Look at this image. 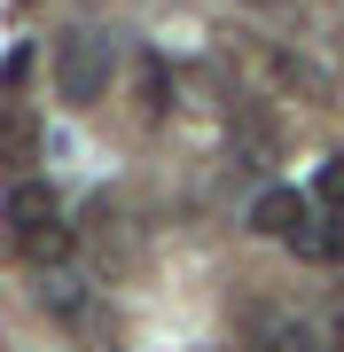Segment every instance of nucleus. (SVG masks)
I'll return each instance as SVG.
<instances>
[{
    "label": "nucleus",
    "mask_w": 344,
    "mask_h": 352,
    "mask_svg": "<svg viewBox=\"0 0 344 352\" xmlns=\"http://www.w3.org/2000/svg\"><path fill=\"white\" fill-rule=\"evenodd\" d=\"M55 94L71 110H87V102L110 94V39L102 32H63V47H55Z\"/></svg>",
    "instance_id": "nucleus-1"
},
{
    "label": "nucleus",
    "mask_w": 344,
    "mask_h": 352,
    "mask_svg": "<svg viewBox=\"0 0 344 352\" xmlns=\"http://www.w3.org/2000/svg\"><path fill=\"white\" fill-rule=\"evenodd\" d=\"M306 212H313V204L297 196V188H266V196L251 204V227H258V235H282V243H297V235H306Z\"/></svg>",
    "instance_id": "nucleus-2"
},
{
    "label": "nucleus",
    "mask_w": 344,
    "mask_h": 352,
    "mask_svg": "<svg viewBox=\"0 0 344 352\" xmlns=\"http://www.w3.org/2000/svg\"><path fill=\"white\" fill-rule=\"evenodd\" d=\"M0 219L16 227V243L39 235V227H55V188H47V180H16L8 204H0Z\"/></svg>",
    "instance_id": "nucleus-3"
},
{
    "label": "nucleus",
    "mask_w": 344,
    "mask_h": 352,
    "mask_svg": "<svg viewBox=\"0 0 344 352\" xmlns=\"http://www.w3.org/2000/svg\"><path fill=\"white\" fill-rule=\"evenodd\" d=\"M32 149H39V126H32L24 110H8V118H0V157H8V164H32Z\"/></svg>",
    "instance_id": "nucleus-4"
},
{
    "label": "nucleus",
    "mask_w": 344,
    "mask_h": 352,
    "mask_svg": "<svg viewBox=\"0 0 344 352\" xmlns=\"http://www.w3.org/2000/svg\"><path fill=\"white\" fill-rule=\"evenodd\" d=\"M258 337H266V352H321V337H313V329H297V321H266Z\"/></svg>",
    "instance_id": "nucleus-5"
},
{
    "label": "nucleus",
    "mask_w": 344,
    "mask_h": 352,
    "mask_svg": "<svg viewBox=\"0 0 344 352\" xmlns=\"http://www.w3.org/2000/svg\"><path fill=\"white\" fill-rule=\"evenodd\" d=\"M313 204H329V219H344V157H329L313 173Z\"/></svg>",
    "instance_id": "nucleus-6"
},
{
    "label": "nucleus",
    "mask_w": 344,
    "mask_h": 352,
    "mask_svg": "<svg viewBox=\"0 0 344 352\" xmlns=\"http://www.w3.org/2000/svg\"><path fill=\"white\" fill-rule=\"evenodd\" d=\"M297 251H306V258H344V219H329L321 235L306 227V235H297Z\"/></svg>",
    "instance_id": "nucleus-7"
},
{
    "label": "nucleus",
    "mask_w": 344,
    "mask_h": 352,
    "mask_svg": "<svg viewBox=\"0 0 344 352\" xmlns=\"http://www.w3.org/2000/svg\"><path fill=\"white\" fill-rule=\"evenodd\" d=\"M24 251H32V258H63L71 235H63V227H39V235H24Z\"/></svg>",
    "instance_id": "nucleus-8"
},
{
    "label": "nucleus",
    "mask_w": 344,
    "mask_h": 352,
    "mask_svg": "<svg viewBox=\"0 0 344 352\" xmlns=\"http://www.w3.org/2000/svg\"><path fill=\"white\" fill-rule=\"evenodd\" d=\"M24 78H32V47H16L8 63H0V87H24Z\"/></svg>",
    "instance_id": "nucleus-9"
},
{
    "label": "nucleus",
    "mask_w": 344,
    "mask_h": 352,
    "mask_svg": "<svg viewBox=\"0 0 344 352\" xmlns=\"http://www.w3.org/2000/svg\"><path fill=\"white\" fill-rule=\"evenodd\" d=\"M24 8H32V0H24Z\"/></svg>",
    "instance_id": "nucleus-10"
}]
</instances>
